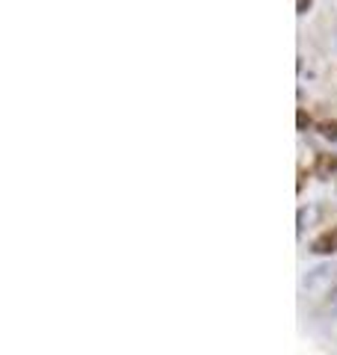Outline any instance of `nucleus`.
<instances>
[{"instance_id": "nucleus-1", "label": "nucleus", "mask_w": 337, "mask_h": 355, "mask_svg": "<svg viewBox=\"0 0 337 355\" xmlns=\"http://www.w3.org/2000/svg\"><path fill=\"white\" fill-rule=\"evenodd\" d=\"M311 252L313 254H337V225L320 231V234L311 240Z\"/></svg>"}, {"instance_id": "nucleus-5", "label": "nucleus", "mask_w": 337, "mask_h": 355, "mask_svg": "<svg viewBox=\"0 0 337 355\" xmlns=\"http://www.w3.org/2000/svg\"><path fill=\"white\" fill-rule=\"evenodd\" d=\"M311 3H313V0H296V12H299V15H305L308 9H311Z\"/></svg>"}, {"instance_id": "nucleus-4", "label": "nucleus", "mask_w": 337, "mask_h": 355, "mask_svg": "<svg viewBox=\"0 0 337 355\" xmlns=\"http://www.w3.org/2000/svg\"><path fill=\"white\" fill-rule=\"evenodd\" d=\"M296 128L299 130H308L311 128V116L305 113V110H299V113H296Z\"/></svg>"}, {"instance_id": "nucleus-3", "label": "nucleus", "mask_w": 337, "mask_h": 355, "mask_svg": "<svg viewBox=\"0 0 337 355\" xmlns=\"http://www.w3.org/2000/svg\"><path fill=\"white\" fill-rule=\"evenodd\" d=\"M317 130L322 133L325 139H331V142H337V121L334 119H329V121H320L317 125Z\"/></svg>"}, {"instance_id": "nucleus-6", "label": "nucleus", "mask_w": 337, "mask_h": 355, "mask_svg": "<svg viewBox=\"0 0 337 355\" xmlns=\"http://www.w3.org/2000/svg\"><path fill=\"white\" fill-rule=\"evenodd\" d=\"M334 296H337V291H334Z\"/></svg>"}, {"instance_id": "nucleus-2", "label": "nucleus", "mask_w": 337, "mask_h": 355, "mask_svg": "<svg viewBox=\"0 0 337 355\" xmlns=\"http://www.w3.org/2000/svg\"><path fill=\"white\" fill-rule=\"evenodd\" d=\"M313 172L320 178H331L337 172V154H317V160H313Z\"/></svg>"}]
</instances>
